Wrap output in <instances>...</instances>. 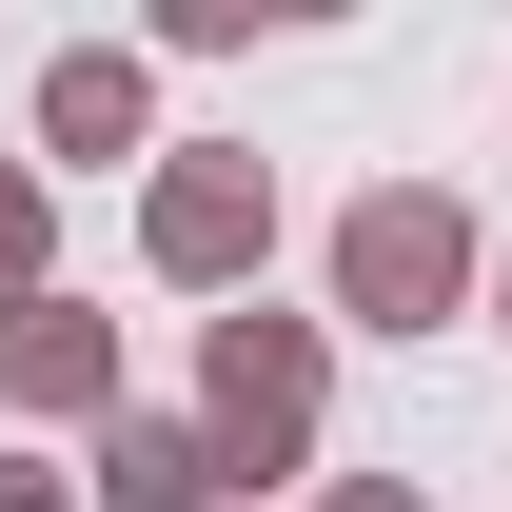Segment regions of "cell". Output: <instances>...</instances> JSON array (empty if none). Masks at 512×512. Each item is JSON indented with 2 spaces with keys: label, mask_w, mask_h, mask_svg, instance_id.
Listing matches in <instances>:
<instances>
[{
  "label": "cell",
  "mask_w": 512,
  "mask_h": 512,
  "mask_svg": "<svg viewBox=\"0 0 512 512\" xmlns=\"http://www.w3.org/2000/svg\"><path fill=\"white\" fill-rule=\"evenodd\" d=\"M473 296H493V237H473V197L375 178L355 217H335V316H355V335H453Z\"/></svg>",
  "instance_id": "6da1fadb"
},
{
  "label": "cell",
  "mask_w": 512,
  "mask_h": 512,
  "mask_svg": "<svg viewBox=\"0 0 512 512\" xmlns=\"http://www.w3.org/2000/svg\"><path fill=\"white\" fill-rule=\"evenodd\" d=\"M316 414H335V355H316V316H217L197 335V434H217V473L237 493H276V473H316Z\"/></svg>",
  "instance_id": "7a4b0ae2"
},
{
  "label": "cell",
  "mask_w": 512,
  "mask_h": 512,
  "mask_svg": "<svg viewBox=\"0 0 512 512\" xmlns=\"http://www.w3.org/2000/svg\"><path fill=\"white\" fill-rule=\"evenodd\" d=\"M138 256H158L178 296H256V256H276V158H256V138H178V158L138 178Z\"/></svg>",
  "instance_id": "3957f363"
},
{
  "label": "cell",
  "mask_w": 512,
  "mask_h": 512,
  "mask_svg": "<svg viewBox=\"0 0 512 512\" xmlns=\"http://www.w3.org/2000/svg\"><path fill=\"white\" fill-rule=\"evenodd\" d=\"M40 158H178L158 138V60L138 40H60L40 60Z\"/></svg>",
  "instance_id": "277c9868"
},
{
  "label": "cell",
  "mask_w": 512,
  "mask_h": 512,
  "mask_svg": "<svg viewBox=\"0 0 512 512\" xmlns=\"http://www.w3.org/2000/svg\"><path fill=\"white\" fill-rule=\"evenodd\" d=\"M0 394H20V414H99V434H119V316H79V296L0 316Z\"/></svg>",
  "instance_id": "5b68a950"
},
{
  "label": "cell",
  "mask_w": 512,
  "mask_h": 512,
  "mask_svg": "<svg viewBox=\"0 0 512 512\" xmlns=\"http://www.w3.org/2000/svg\"><path fill=\"white\" fill-rule=\"evenodd\" d=\"M237 473H217V434L197 414H119L99 434V473H79V512H217Z\"/></svg>",
  "instance_id": "8992f818"
},
{
  "label": "cell",
  "mask_w": 512,
  "mask_h": 512,
  "mask_svg": "<svg viewBox=\"0 0 512 512\" xmlns=\"http://www.w3.org/2000/svg\"><path fill=\"white\" fill-rule=\"evenodd\" d=\"M40 296H60V197L0 158V316H40Z\"/></svg>",
  "instance_id": "52a82bcc"
},
{
  "label": "cell",
  "mask_w": 512,
  "mask_h": 512,
  "mask_svg": "<svg viewBox=\"0 0 512 512\" xmlns=\"http://www.w3.org/2000/svg\"><path fill=\"white\" fill-rule=\"evenodd\" d=\"M316 512H434V493H414V473H335Z\"/></svg>",
  "instance_id": "ba28073f"
},
{
  "label": "cell",
  "mask_w": 512,
  "mask_h": 512,
  "mask_svg": "<svg viewBox=\"0 0 512 512\" xmlns=\"http://www.w3.org/2000/svg\"><path fill=\"white\" fill-rule=\"evenodd\" d=\"M0 512H79V473H20V453H0Z\"/></svg>",
  "instance_id": "9c48e42d"
},
{
  "label": "cell",
  "mask_w": 512,
  "mask_h": 512,
  "mask_svg": "<svg viewBox=\"0 0 512 512\" xmlns=\"http://www.w3.org/2000/svg\"><path fill=\"white\" fill-rule=\"evenodd\" d=\"M493 335H512V237H493Z\"/></svg>",
  "instance_id": "30bf717a"
}]
</instances>
